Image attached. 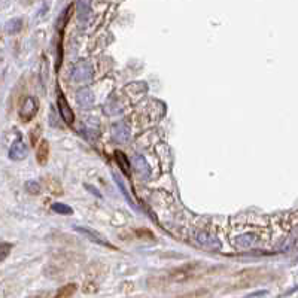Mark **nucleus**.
Returning a JSON list of instances; mask_svg holds the SVG:
<instances>
[{"label":"nucleus","instance_id":"f257e3e1","mask_svg":"<svg viewBox=\"0 0 298 298\" xmlns=\"http://www.w3.org/2000/svg\"><path fill=\"white\" fill-rule=\"evenodd\" d=\"M37 112H39L37 100L34 99L33 96H27L26 99L23 100V103L18 109V116L23 123H29L37 115Z\"/></svg>","mask_w":298,"mask_h":298},{"label":"nucleus","instance_id":"f03ea898","mask_svg":"<svg viewBox=\"0 0 298 298\" xmlns=\"http://www.w3.org/2000/svg\"><path fill=\"white\" fill-rule=\"evenodd\" d=\"M199 274V265L188 264L181 268H176L170 273V280L173 282H187L190 279H194Z\"/></svg>","mask_w":298,"mask_h":298},{"label":"nucleus","instance_id":"7ed1b4c3","mask_svg":"<svg viewBox=\"0 0 298 298\" xmlns=\"http://www.w3.org/2000/svg\"><path fill=\"white\" fill-rule=\"evenodd\" d=\"M27 155V148H26V143L23 142V139L18 136L17 140L12 143L11 149H9V158L14 160V161H21L24 160Z\"/></svg>","mask_w":298,"mask_h":298},{"label":"nucleus","instance_id":"20e7f679","mask_svg":"<svg viewBox=\"0 0 298 298\" xmlns=\"http://www.w3.org/2000/svg\"><path fill=\"white\" fill-rule=\"evenodd\" d=\"M49 143L48 140H40L39 145H37V149H36V160L40 166H45L49 160Z\"/></svg>","mask_w":298,"mask_h":298},{"label":"nucleus","instance_id":"39448f33","mask_svg":"<svg viewBox=\"0 0 298 298\" xmlns=\"http://www.w3.org/2000/svg\"><path fill=\"white\" fill-rule=\"evenodd\" d=\"M58 107H60V113H62V118L65 120V123L69 124V126H72L73 121H75V113L70 109V106H69L67 100L65 99V96L58 97Z\"/></svg>","mask_w":298,"mask_h":298},{"label":"nucleus","instance_id":"423d86ee","mask_svg":"<svg viewBox=\"0 0 298 298\" xmlns=\"http://www.w3.org/2000/svg\"><path fill=\"white\" fill-rule=\"evenodd\" d=\"M76 230L79 232H82V234H85L87 237H90L93 242H96V243H100V245H104V246H110L100 234H97V232H94L93 230H90V228H82V227H76ZM112 248V246H110Z\"/></svg>","mask_w":298,"mask_h":298},{"label":"nucleus","instance_id":"0eeeda50","mask_svg":"<svg viewBox=\"0 0 298 298\" xmlns=\"http://www.w3.org/2000/svg\"><path fill=\"white\" fill-rule=\"evenodd\" d=\"M76 292V285H66V286H63L58 292H57V297L58 298H69L72 297L73 294Z\"/></svg>","mask_w":298,"mask_h":298},{"label":"nucleus","instance_id":"6e6552de","mask_svg":"<svg viewBox=\"0 0 298 298\" xmlns=\"http://www.w3.org/2000/svg\"><path fill=\"white\" fill-rule=\"evenodd\" d=\"M46 187H48V190H49V191H51L52 194H57V196L63 194V190H62V187H60L58 181H54V179H48V181H46Z\"/></svg>","mask_w":298,"mask_h":298},{"label":"nucleus","instance_id":"1a4fd4ad","mask_svg":"<svg viewBox=\"0 0 298 298\" xmlns=\"http://www.w3.org/2000/svg\"><path fill=\"white\" fill-rule=\"evenodd\" d=\"M26 191L32 196H37L40 194V185L36 181H27L26 182Z\"/></svg>","mask_w":298,"mask_h":298},{"label":"nucleus","instance_id":"9d476101","mask_svg":"<svg viewBox=\"0 0 298 298\" xmlns=\"http://www.w3.org/2000/svg\"><path fill=\"white\" fill-rule=\"evenodd\" d=\"M115 155H116V160H118L120 166L124 168V173H126V174H129V173H130V164H129V161H127L126 155H124L123 152H120V151H118Z\"/></svg>","mask_w":298,"mask_h":298},{"label":"nucleus","instance_id":"9b49d317","mask_svg":"<svg viewBox=\"0 0 298 298\" xmlns=\"http://www.w3.org/2000/svg\"><path fill=\"white\" fill-rule=\"evenodd\" d=\"M11 249H12V245H11V243L0 242V261H3V260L9 255Z\"/></svg>","mask_w":298,"mask_h":298},{"label":"nucleus","instance_id":"f8f14e48","mask_svg":"<svg viewBox=\"0 0 298 298\" xmlns=\"http://www.w3.org/2000/svg\"><path fill=\"white\" fill-rule=\"evenodd\" d=\"M21 29V20H12L6 24V30L8 33H15Z\"/></svg>","mask_w":298,"mask_h":298},{"label":"nucleus","instance_id":"ddd939ff","mask_svg":"<svg viewBox=\"0 0 298 298\" xmlns=\"http://www.w3.org/2000/svg\"><path fill=\"white\" fill-rule=\"evenodd\" d=\"M52 209H54V212H57V213H63V215H69V213H72V209L70 207H67L65 204H60V203H55L54 206H52Z\"/></svg>","mask_w":298,"mask_h":298},{"label":"nucleus","instance_id":"4468645a","mask_svg":"<svg viewBox=\"0 0 298 298\" xmlns=\"http://www.w3.org/2000/svg\"><path fill=\"white\" fill-rule=\"evenodd\" d=\"M40 132H42L40 126L34 127L33 130L30 132V140H32V143H33V145H36V143H37V140H39V136H40Z\"/></svg>","mask_w":298,"mask_h":298}]
</instances>
